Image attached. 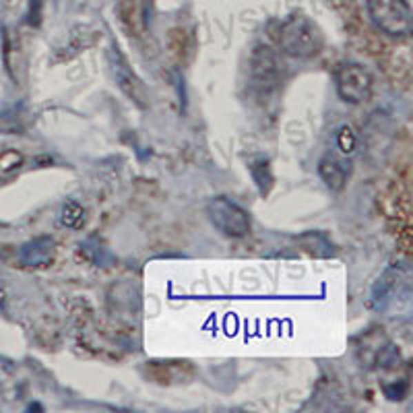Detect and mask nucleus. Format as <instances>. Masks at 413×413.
<instances>
[{
	"label": "nucleus",
	"instance_id": "423d86ee",
	"mask_svg": "<svg viewBox=\"0 0 413 413\" xmlns=\"http://www.w3.org/2000/svg\"><path fill=\"white\" fill-rule=\"evenodd\" d=\"M379 368L383 370V393L391 401L405 399L410 391V374L395 345H387L379 352Z\"/></svg>",
	"mask_w": 413,
	"mask_h": 413
},
{
	"label": "nucleus",
	"instance_id": "7ed1b4c3",
	"mask_svg": "<svg viewBox=\"0 0 413 413\" xmlns=\"http://www.w3.org/2000/svg\"><path fill=\"white\" fill-rule=\"evenodd\" d=\"M207 217L215 230L228 238H244L250 234V215L228 197H215L207 203Z\"/></svg>",
	"mask_w": 413,
	"mask_h": 413
},
{
	"label": "nucleus",
	"instance_id": "f8f14e48",
	"mask_svg": "<svg viewBox=\"0 0 413 413\" xmlns=\"http://www.w3.org/2000/svg\"><path fill=\"white\" fill-rule=\"evenodd\" d=\"M319 174H321L323 182H325L331 190L339 192V190H343V186H345V182H347L350 163H345L343 159H339V157H335V155H327V157H323L321 163H319Z\"/></svg>",
	"mask_w": 413,
	"mask_h": 413
},
{
	"label": "nucleus",
	"instance_id": "f3484780",
	"mask_svg": "<svg viewBox=\"0 0 413 413\" xmlns=\"http://www.w3.org/2000/svg\"><path fill=\"white\" fill-rule=\"evenodd\" d=\"M0 130L2 132H19V130H23V122H21V116H19L17 108L0 112Z\"/></svg>",
	"mask_w": 413,
	"mask_h": 413
},
{
	"label": "nucleus",
	"instance_id": "4468645a",
	"mask_svg": "<svg viewBox=\"0 0 413 413\" xmlns=\"http://www.w3.org/2000/svg\"><path fill=\"white\" fill-rule=\"evenodd\" d=\"M60 221H62V225L72 228V230L81 228L83 221H85V211H83V207H81L79 203H74V201H68V203L62 207Z\"/></svg>",
	"mask_w": 413,
	"mask_h": 413
},
{
	"label": "nucleus",
	"instance_id": "6e6552de",
	"mask_svg": "<svg viewBox=\"0 0 413 413\" xmlns=\"http://www.w3.org/2000/svg\"><path fill=\"white\" fill-rule=\"evenodd\" d=\"M252 83L261 89V93L277 85V60L269 48L261 46L252 56Z\"/></svg>",
	"mask_w": 413,
	"mask_h": 413
},
{
	"label": "nucleus",
	"instance_id": "1a4fd4ad",
	"mask_svg": "<svg viewBox=\"0 0 413 413\" xmlns=\"http://www.w3.org/2000/svg\"><path fill=\"white\" fill-rule=\"evenodd\" d=\"M56 244L50 236H39L21 246V263L27 267H48L54 261Z\"/></svg>",
	"mask_w": 413,
	"mask_h": 413
},
{
	"label": "nucleus",
	"instance_id": "0eeeda50",
	"mask_svg": "<svg viewBox=\"0 0 413 413\" xmlns=\"http://www.w3.org/2000/svg\"><path fill=\"white\" fill-rule=\"evenodd\" d=\"M101 37V31L91 27V25H77L70 29L66 41L62 46H58L54 50V62H64V60H70L74 56H79L81 52H85L87 48L95 46Z\"/></svg>",
	"mask_w": 413,
	"mask_h": 413
},
{
	"label": "nucleus",
	"instance_id": "dca6fc26",
	"mask_svg": "<svg viewBox=\"0 0 413 413\" xmlns=\"http://www.w3.org/2000/svg\"><path fill=\"white\" fill-rule=\"evenodd\" d=\"M356 145H358L356 132L350 126H341L339 132H337V147L341 149V153L343 155H352L356 151Z\"/></svg>",
	"mask_w": 413,
	"mask_h": 413
},
{
	"label": "nucleus",
	"instance_id": "9b49d317",
	"mask_svg": "<svg viewBox=\"0 0 413 413\" xmlns=\"http://www.w3.org/2000/svg\"><path fill=\"white\" fill-rule=\"evenodd\" d=\"M2 56H4V66H6L8 77L21 85L23 72H25V56H23L19 37L8 29H4V35H2Z\"/></svg>",
	"mask_w": 413,
	"mask_h": 413
},
{
	"label": "nucleus",
	"instance_id": "a211bd4d",
	"mask_svg": "<svg viewBox=\"0 0 413 413\" xmlns=\"http://www.w3.org/2000/svg\"><path fill=\"white\" fill-rule=\"evenodd\" d=\"M43 6H46V0H29L27 23H29L31 27H39L41 17H43Z\"/></svg>",
	"mask_w": 413,
	"mask_h": 413
},
{
	"label": "nucleus",
	"instance_id": "f257e3e1",
	"mask_svg": "<svg viewBox=\"0 0 413 413\" xmlns=\"http://www.w3.org/2000/svg\"><path fill=\"white\" fill-rule=\"evenodd\" d=\"M277 41L294 58H312L323 50V33L306 14H292L279 25Z\"/></svg>",
	"mask_w": 413,
	"mask_h": 413
},
{
	"label": "nucleus",
	"instance_id": "2eb2a0df",
	"mask_svg": "<svg viewBox=\"0 0 413 413\" xmlns=\"http://www.w3.org/2000/svg\"><path fill=\"white\" fill-rule=\"evenodd\" d=\"M23 155L14 149H8L4 153H0V176H10L14 174L21 165H23Z\"/></svg>",
	"mask_w": 413,
	"mask_h": 413
},
{
	"label": "nucleus",
	"instance_id": "39448f33",
	"mask_svg": "<svg viewBox=\"0 0 413 413\" xmlns=\"http://www.w3.org/2000/svg\"><path fill=\"white\" fill-rule=\"evenodd\" d=\"M335 83H337L339 97L347 103L368 101L372 95V89H374V79L368 72V68H364L362 64H356V62L341 64L337 70Z\"/></svg>",
	"mask_w": 413,
	"mask_h": 413
},
{
	"label": "nucleus",
	"instance_id": "f03ea898",
	"mask_svg": "<svg viewBox=\"0 0 413 413\" xmlns=\"http://www.w3.org/2000/svg\"><path fill=\"white\" fill-rule=\"evenodd\" d=\"M368 14L376 29L391 37H405L412 31V8L407 0H368Z\"/></svg>",
	"mask_w": 413,
	"mask_h": 413
},
{
	"label": "nucleus",
	"instance_id": "ddd939ff",
	"mask_svg": "<svg viewBox=\"0 0 413 413\" xmlns=\"http://www.w3.org/2000/svg\"><path fill=\"white\" fill-rule=\"evenodd\" d=\"M250 174H252V178H254V182H256V186H259V192H261L263 197H267V194L271 192V188H273V174H271L269 161H267V159H256V161H252V163H250Z\"/></svg>",
	"mask_w": 413,
	"mask_h": 413
},
{
	"label": "nucleus",
	"instance_id": "9d476101",
	"mask_svg": "<svg viewBox=\"0 0 413 413\" xmlns=\"http://www.w3.org/2000/svg\"><path fill=\"white\" fill-rule=\"evenodd\" d=\"M118 17L132 37H143L147 33V10L141 0H120Z\"/></svg>",
	"mask_w": 413,
	"mask_h": 413
},
{
	"label": "nucleus",
	"instance_id": "20e7f679",
	"mask_svg": "<svg viewBox=\"0 0 413 413\" xmlns=\"http://www.w3.org/2000/svg\"><path fill=\"white\" fill-rule=\"evenodd\" d=\"M108 62H110V70L114 74V81L118 85V89L141 110L149 108V91L145 87V83L139 79V74L132 70L130 62L126 60V56L120 52V48L116 43L110 46L108 52Z\"/></svg>",
	"mask_w": 413,
	"mask_h": 413
}]
</instances>
